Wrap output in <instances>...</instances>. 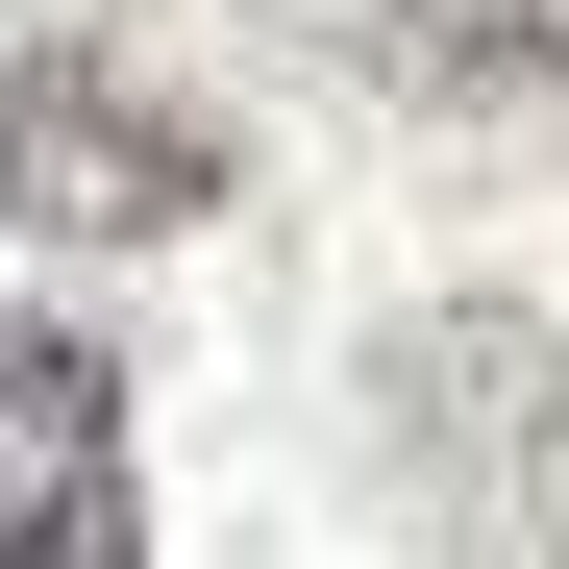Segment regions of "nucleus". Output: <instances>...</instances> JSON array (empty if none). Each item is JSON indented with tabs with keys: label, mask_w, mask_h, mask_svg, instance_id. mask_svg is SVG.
Instances as JSON below:
<instances>
[{
	"label": "nucleus",
	"mask_w": 569,
	"mask_h": 569,
	"mask_svg": "<svg viewBox=\"0 0 569 569\" xmlns=\"http://www.w3.org/2000/svg\"><path fill=\"white\" fill-rule=\"evenodd\" d=\"M0 569H149L100 322H26V347H0Z\"/></svg>",
	"instance_id": "3"
},
{
	"label": "nucleus",
	"mask_w": 569,
	"mask_h": 569,
	"mask_svg": "<svg viewBox=\"0 0 569 569\" xmlns=\"http://www.w3.org/2000/svg\"><path fill=\"white\" fill-rule=\"evenodd\" d=\"M347 74H397V100H545L569 74V0H322Z\"/></svg>",
	"instance_id": "4"
},
{
	"label": "nucleus",
	"mask_w": 569,
	"mask_h": 569,
	"mask_svg": "<svg viewBox=\"0 0 569 569\" xmlns=\"http://www.w3.org/2000/svg\"><path fill=\"white\" fill-rule=\"evenodd\" d=\"M0 199H26L50 248H173V223L223 199V124L50 26V50H0Z\"/></svg>",
	"instance_id": "2"
},
{
	"label": "nucleus",
	"mask_w": 569,
	"mask_h": 569,
	"mask_svg": "<svg viewBox=\"0 0 569 569\" xmlns=\"http://www.w3.org/2000/svg\"><path fill=\"white\" fill-rule=\"evenodd\" d=\"M371 470L446 569H569V347L520 298H421L371 347Z\"/></svg>",
	"instance_id": "1"
}]
</instances>
